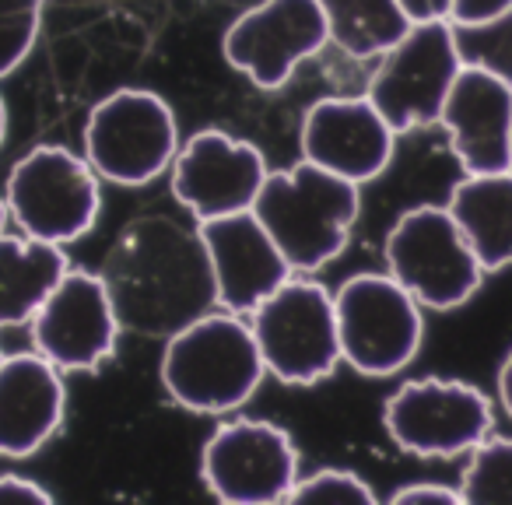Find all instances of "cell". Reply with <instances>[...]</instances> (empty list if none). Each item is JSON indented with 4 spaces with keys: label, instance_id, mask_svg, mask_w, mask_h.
I'll list each match as a JSON object with an SVG mask.
<instances>
[{
    "label": "cell",
    "instance_id": "1",
    "mask_svg": "<svg viewBox=\"0 0 512 505\" xmlns=\"http://www.w3.org/2000/svg\"><path fill=\"white\" fill-rule=\"evenodd\" d=\"M123 330L169 341L193 320L218 309V288L197 228L172 218L130 221L102 267Z\"/></svg>",
    "mask_w": 512,
    "mask_h": 505
},
{
    "label": "cell",
    "instance_id": "2",
    "mask_svg": "<svg viewBox=\"0 0 512 505\" xmlns=\"http://www.w3.org/2000/svg\"><path fill=\"white\" fill-rule=\"evenodd\" d=\"M362 211L358 183L302 158L295 169L267 172L253 214L285 253L295 274H316L348 246Z\"/></svg>",
    "mask_w": 512,
    "mask_h": 505
},
{
    "label": "cell",
    "instance_id": "3",
    "mask_svg": "<svg viewBox=\"0 0 512 505\" xmlns=\"http://www.w3.org/2000/svg\"><path fill=\"white\" fill-rule=\"evenodd\" d=\"M158 372L179 407L193 414H228L260 390L267 365L253 327L218 306L165 341Z\"/></svg>",
    "mask_w": 512,
    "mask_h": 505
},
{
    "label": "cell",
    "instance_id": "4",
    "mask_svg": "<svg viewBox=\"0 0 512 505\" xmlns=\"http://www.w3.org/2000/svg\"><path fill=\"white\" fill-rule=\"evenodd\" d=\"M386 271L421 302V309L467 306L484 285V267L474 257L446 204H421L397 218L383 242Z\"/></svg>",
    "mask_w": 512,
    "mask_h": 505
},
{
    "label": "cell",
    "instance_id": "5",
    "mask_svg": "<svg viewBox=\"0 0 512 505\" xmlns=\"http://www.w3.org/2000/svg\"><path fill=\"white\" fill-rule=\"evenodd\" d=\"M249 316L260 358L278 383L316 386L341 365L334 295L320 281L292 274Z\"/></svg>",
    "mask_w": 512,
    "mask_h": 505
},
{
    "label": "cell",
    "instance_id": "6",
    "mask_svg": "<svg viewBox=\"0 0 512 505\" xmlns=\"http://www.w3.org/2000/svg\"><path fill=\"white\" fill-rule=\"evenodd\" d=\"M341 362L362 376H397L425 341L421 302L386 274H355L334 292Z\"/></svg>",
    "mask_w": 512,
    "mask_h": 505
},
{
    "label": "cell",
    "instance_id": "7",
    "mask_svg": "<svg viewBox=\"0 0 512 505\" xmlns=\"http://www.w3.org/2000/svg\"><path fill=\"white\" fill-rule=\"evenodd\" d=\"M4 204L25 235L53 246H71L85 232H92L99 218V172L74 151L39 144L15 162Z\"/></svg>",
    "mask_w": 512,
    "mask_h": 505
},
{
    "label": "cell",
    "instance_id": "8",
    "mask_svg": "<svg viewBox=\"0 0 512 505\" xmlns=\"http://www.w3.org/2000/svg\"><path fill=\"white\" fill-rule=\"evenodd\" d=\"M176 151V113L148 88H120L88 113L85 158L99 179L116 186H144L172 169Z\"/></svg>",
    "mask_w": 512,
    "mask_h": 505
},
{
    "label": "cell",
    "instance_id": "9",
    "mask_svg": "<svg viewBox=\"0 0 512 505\" xmlns=\"http://www.w3.org/2000/svg\"><path fill=\"white\" fill-rule=\"evenodd\" d=\"M460 71L463 60L456 50L453 25L446 18L414 22L397 39V46L379 57L365 95L397 134H407L439 123L446 95Z\"/></svg>",
    "mask_w": 512,
    "mask_h": 505
},
{
    "label": "cell",
    "instance_id": "10",
    "mask_svg": "<svg viewBox=\"0 0 512 505\" xmlns=\"http://www.w3.org/2000/svg\"><path fill=\"white\" fill-rule=\"evenodd\" d=\"M200 477L207 491L232 505L285 502L299 481V449L274 421H221L200 449Z\"/></svg>",
    "mask_w": 512,
    "mask_h": 505
},
{
    "label": "cell",
    "instance_id": "11",
    "mask_svg": "<svg viewBox=\"0 0 512 505\" xmlns=\"http://www.w3.org/2000/svg\"><path fill=\"white\" fill-rule=\"evenodd\" d=\"M383 425L404 453L449 460L488 439L491 404L463 379H411L383 404Z\"/></svg>",
    "mask_w": 512,
    "mask_h": 505
},
{
    "label": "cell",
    "instance_id": "12",
    "mask_svg": "<svg viewBox=\"0 0 512 505\" xmlns=\"http://www.w3.org/2000/svg\"><path fill=\"white\" fill-rule=\"evenodd\" d=\"M330 43L320 0H264L225 36V60L256 88L274 92Z\"/></svg>",
    "mask_w": 512,
    "mask_h": 505
},
{
    "label": "cell",
    "instance_id": "13",
    "mask_svg": "<svg viewBox=\"0 0 512 505\" xmlns=\"http://www.w3.org/2000/svg\"><path fill=\"white\" fill-rule=\"evenodd\" d=\"M120 330L102 274L71 271V267L32 316L36 351L60 372L99 369L106 358H113Z\"/></svg>",
    "mask_w": 512,
    "mask_h": 505
},
{
    "label": "cell",
    "instance_id": "14",
    "mask_svg": "<svg viewBox=\"0 0 512 505\" xmlns=\"http://www.w3.org/2000/svg\"><path fill=\"white\" fill-rule=\"evenodd\" d=\"M267 172L256 144L225 130H200L172 158V193L197 221L225 218L253 207Z\"/></svg>",
    "mask_w": 512,
    "mask_h": 505
},
{
    "label": "cell",
    "instance_id": "15",
    "mask_svg": "<svg viewBox=\"0 0 512 505\" xmlns=\"http://www.w3.org/2000/svg\"><path fill=\"white\" fill-rule=\"evenodd\" d=\"M299 144L306 162L362 186L390 169L397 130L383 120L369 95H358V99L330 95L306 109Z\"/></svg>",
    "mask_w": 512,
    "mask_h": 505
},
{
    "label": "cell",
    "instance_id": "16",
    "mask_svg": "<svg viewBox=\"0 0 512 505\" xmlns=\"http://www.w3.org/2000/svg\"><path fill=\"white\" fill-rule=\"evenodd\" d=\"M197 232L211 260L218 306L228 313L249 316L295 274L253 207L225 218L197 221Z\"/></svg>",
    "mask_w": 512,
    "mask_h": 505
},
{
    "label": "cell",
    "instance_id": "17",
    "mask_svg": "<svg viewBox=\"0 0 512 505\" xmlns=\"http://www.w3.org/2000/svg\"><path fill=\"white\" fill-rule=\"evenodd\" d=\"M463 172L512 169V85L488 71L463 67L439 113Z\"/></svg>",
    "mask_w": 512,
    "mask_h": 505
},
{
    "label": "cell",
    "instance_id": "18",
    "mask_svg": "<svg viewBox=\"0 0 512 505\" xmlns=\"http://www.w3.org/2000/svg\"><path fill=\"white\" fill-rule=\"evenodd\" d=\"M67 411L64 372L39 351L0 358V456H32L60 432Z\"/></svg>",
    "mask_w": 512,
    "mask_h": 505
},
{
    "label": "cell",
    "instance_id": "19",
    "mask_svg": "<svg viewBox=\"0 0 512 505\" xmlns=\"http://www.w3.org/2000/svg\"><path fill=\"white\" fill-rule=\"evenodd\" d=\"M484 274L512 267V169L463 172L446 200Z\"/></svg>",
    "mask_w": 512,
    "mask_h": 505
},
{
    "label": "cell",
    "instance_id": "20",
    "mask_svg": "<svg viewBox=\"0 0 512 505\" xmlns=\"http://www.w3.org/2000/svg\"><path fill=\"white\" fill-rule=\"evenodd\" d=\"M64 274V246L0 232V330L32 323Z\"/></svg>",
    "mask_w": 512,
    "mask_h": 505
},
{
    "label": "cell",
    "instance_id": "21",
    "mask_svg": "<svg viewBox=\"0 0 512 505\" xmlns=\"http://www.w3.org/2000/svg\"><path fill=\"white\" fill-rule=\"evenodd\" d=\"M330 43L351 60L383 57L411 29L400 0H320Z\"/></svg>",
    "mask_w": 512,
    "mask_h": 505
},
{
    "label": "cell",
    "instance_id": "22",
    "mask_svg": "<svg viewBox=\"0 0 512 505\" xmlns=\"http://www.w3.org/2000/svg\"><path fill=\"white\" fill-rule=\"evenodd\" d=\"M463 67H477L512 85V8L484 22H449Z\"/></svg>",
    "mask_w": 512,
    "mask_h": 505
},
{
    "label": "cell",
    "instance_id": "23",
    "mask_svg": "<svg viewBox=\"0 0 512 505\" xmlns=\"http://www.w3.org/2000/svg\"><path fill=\"white\" fill-rule=\"evenodd\" d=\"M460 495L470 505L512 502V439H481L470 449Z\"/></svg>",
    "mask_w": 512,
    "mask_h": 505
},
{
    "label": "cell",
    "instance_id": "24",
    "mask_svg": "<svg viewBox=\"0 0 512 505\" xmlns=\"http://www.w3.org/2000/svg\"><path fill=\"white\" fill-rule=\"evenodd\" d=\"M43 25V0H0V78L22 67Z\"/></svg>",
    "mask_w": 512,
    "mask_h": 505
},
{
    "label": "cell",
    "instance_id": "25",
    "mask_svg": "<svg viewBox=\"0 0 512 505\" xmlns=\"http://www.w3.org/2000/svg\"><path fill=\"white\" fill-rule=\"evenodd\" d=\"M285 502L309 505V502H341V505H372L376 491L369 488L362 474L348 467H323L313 470L309 477H299L295 488L288 491Z\"/></svg>",
    "mask_w": 512,
    "mask_h": 505
},
{
    "label": "cell",
    "instance_id": "26",
    "mask_svg": "<svg viewBox=\"0 0 512 505\" xmlns=\"http://www.w3.org/2000/svg\"><path fill=\"white\" fill-rule=\"evenodd\" d=\"M393 505H460L463 495L453 484H435V481H418L404 484L390 495Z\"/></svg>",
    "mask_w": 512,
    "mask_h": 505
},
{
    "label": "cell",
    "instance_id": "27",
    "mask_svg": "<svg viewBox=\"0 0 512 505\" xmlns=\"http://www.w3.org/2000/svg\"><path fill=\"white\" fill-rule=\"evenodd\" d=\"M53 495L25 474H0V505H50Z\"/></svg>",
    "mask_w": 512,
    "mask_h": 505
},
{
    "label": "cell",
    "instance_id": "28",
    "mask_svg": "<svg viewBox=\"0 0 512 505\" xmlns=\"http://www.w3.org/2000/svg\"><path fill=\"white\" fill-rule=\"evenodd\" d=\"M512 8V0H453L449 4V22H484V18H495L502 11Z\"/></svg>",
    "mask_w": 512,
    "mask_h": 505
},
{
    "label": "cell",
    "instance_id": "29",
    "mask_svg": "<svg viewBox=\"0 0 512 505\" xmlns=\"http://www.w3.org/2000/svg\"><path fill=\"white\" fill-rule=\"evenodd\" d=\"M449 4L453 0H400V8L407 11L411 22H439V18L449 22Z\"/></svg>",
    "mask_w": 512,
    "mask_h": 505
},
{
    "label": "cell",
    "instance_id": "30",
    "mask_svg": "<svg viewBox=\"0 0 512 505\" xmlns=\"http://www.w3.org/2000/svg\"><path fill=\"white\" fill-rule=\"evenodd\" d=\"M498 400H502L505 414L512 418V351L505 355L502 369H498Z\"/></svg>",
    "mask_w": 512,
    "mask_h": 505
},
{
    "label": "cell",
    "instance_id": "31",
    "mask_svg": "<svg viewBox=\"0 0 512 505\" xmlns=\"http://www.w3.org/2000/svg\"><path fill=\"white\" fill-rule=\"evenodd\" d=\"M4 130H8V109H4V99H0V141H4Z\"/></svg>",
    "mask_w": 512,
    "mask_h": 505
},
{
    "label": "cell",
    "instance_id": "32",
    "mask_svg": "<svg viewBox=\"0 0 512 505\" xmlns=\"http://www.w3.org/2000/svg\"><path fill=\"white\" fill-rule=\"evenodd\" d=\"M8 218H11V214H8V204H4V197H0V232H4V225H8Z\"/></svg>",
    "mask_w": 512,
    "mask_h": 505
},
{
    "label": "cell",
    "instance_id": "33",
    "mask_svg": "<svg viewBox=\"0 0 512 505\" xmlns=\"http://www.w3.org/2000/svg\"><path fill=\"white\" fill-rule=\"evenodd\" d=\"M0 358H4V355H0Z\"/></svg>",
    "mask_w": 512,
    "mask_h": 505
}]
</instances>
